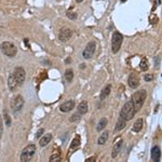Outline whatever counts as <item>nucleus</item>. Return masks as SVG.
<instances>
[{
	"mask_svg": "<svg viewBox=\"0 0 162 162\" xmlns=\"http://www.w3.org/2000/svg\"><path fill=\"white\" fill-rule=\"evenodd\" d=\"M135 114H136V110H135L133 102L132 101H128L123 105L122 109L120 111V117L123 118L124 120H126V121H129V120H131L135 116Z\"/></svg>",
	"mask_w": 162,
	"mask_h": 162,
	"instance_id": "1",
	"label": "nucleus"
},
{
	"mask_svg": "<svg viewBox=\"0 0 162 162\" xmlns=\"http://www.w3.org/2000/svg\"><path fill=\"white\" fill-rule=\"evenodd\" d=\"M146 98H147V92L145 90H141L138 92H135L132 96V102L134 104V107H135V110L138 111L141 108L143 107L144 103H145Z\"/></svg>",
	"mask_w": 162,
	"mask_h": 162,
	"instance_id": "2",
	"label": "nucleus"
},
{
	"mask_svg": "<svg viewBox=\"0 0 162 162\" xmlns=\"http://www.w3.org/2000/svg\"><path fill=\"white\" fill-rule=\"evenodd\" d=\"M123 41V36L120 34L119 31H115L112 34V37H111V51L112 53H118L121 48V44H122Z\"/></svg>",
	"mask_w": 162,
	"mask_h": 162,
	"instance_id": "3",
	"label": "nucleus"
},
{
	"mask_svg": "<svg viewBox=\"0 0 162 162\" xmlns=\"http://www.w3.org/2000/svg\"><path fill=\"white\" fill-rule=\"evenodd\" d=\"M0 49L4 55H7L8 57H14L17 53V49L16 47L13 44L12 42H9V41H4V42L1 43Z\"/></svg>",
	"mask_w": 162,
	"mask_h": 162,
	"instance_id": "4",
	"label": "nucleus"
},
{
	"mask_svg": "<svg viewBox=\"0 0 162 162\" xmlns=\"http://www.w3.org/2000/svg\"><path fill=\"white\" fill-rule=\"evenodd\" d=\"M24 104H25V101H24L23 96L20 95V94H17L15 95L13 98H12V102H11V109L13 111V114L16 115L18 114L24 107Z\"/></svg>",
	"mask_w": 162,
	"mask_h": 162,
	"instance_id": "5",
	"label": "nucleus"
},
{
	"mask_svg": "<svg viewBox=\"0 0 162 162\" xmlns=\"http://www.w3.org/2000/svg\"><path fill=\"white\" fill-rule=\"evenodd\" d=\"M36 146L35 144H30V145L26 146L23 149L22 154H21V161H30L34 158L35 154H36Z\"/></svg>",
	"mask_w": 162,
	"mask_h": 162,
	"instance_id": "6",
	"label": "nucleus"
},
{
	"mask_svg": "<svg viewBox=\"0 0 162 162\" xmlns=\"http://www.w3.org/2000/svg\"><path fill=\"white\" fill-rule=\"evenodd\" d=\"M95 50H96V42L95 41H90L82 52L83 58L84 60H89V58L93 57L94 53H95Z\"/></svg>",
	"mask_w": 162,
	"mask_h": 162,
	"instance_id": "7",
	"label": "nucleus"
},
{
	"mask_svg": "<svg viewBox=\"0 0 162 162\" xmlns=\"http://www.w3.org/2000/svg\"><path fill=\"white\" fill-rule=\"evenodd\" d=\"M13 74V76H14L15 80L17 81V83H18V85H23V83L25 82V77H26V72L25 70H24L23 67H15L14 68V71L12 72Z\"/></svg>",
	"mask_w": 162,
	"mask_h": 162,
	"instance_id": "8",
	"label": "nucleus"
},
{
	"mask_svg": "<svg viewBox=\"0 0 162 162\" xmlns=\"http://www.w3.org/2000/svg\"><path fill=\"white\" fill-rule=\"evenodd\" d=\"M72 36V30L69 28H63L60 31V35H58V39L62 41V42H66L68 41L69 38H71Z\"/></svg>",
	"mask_w": 162,
	"mask_h": 162,
	"instance_id": "9",
	"label": "nucleus"
},
{
	"mask_svg": "<svg viewBox=\"0 0 162 162\" xmlns=\"http://www.w3.org/2000/svg\"><path fill=\"white\" fill-rule=\"evenodd\" d=\"M18 87H20V85H18L17 81L15 80L13 74L9 75V77H8V88H9V90H10L11 92H15Z\"/></svg>",
	"mask_w": 162,
	"mask_h": 162,
	"instance_id": "10",
	"label": "nucleus"
},
{
	"mask_svg": "<svg viewBox=\"0 0 162 162\" xmlns=\"http://www.w3.org/2000/svg\"><path fill=\"white\" fill-rule=\"evenodd\" d=\"M128 83H129V87H130V88L136 89L139 85V78L137 77V75L130 74L129 79H128Z\"/></svg>",
	"mask_w": 162,
	"mask_h": 162,
	"instance_id": "11",
	"label": "nucleus"
},
{
	"mask_svg": "<svg viewBox=\"0 0 162 162\" xmlns=\"http://www.w3.org/2000/svg\"><path fill=\"white\" fill-rule=\"evenodd\" d=\"M75 108V102L72 100L67 101V102L63 103L62 105L60 106V110L62 112H69L70 110H72Z\"/></svg>",
	"mask_w": 162,
	"mask_h": 162,
	"instance_id": "12",
	"label": "nucleus"
},
{
	"mask_svg": "<svg viewBox=\"0 0 162 162\" xmlns=\"http://www.w3.org/2000/svg\"><path fill=\"white\" fill-rule=\"evenodd\" d=\"M150 157L152 161H160L161 159V150H160L159 146H154L151 148V152H150Z\"/></svg>",
	"mask_w": 162,
	"mask_h": 162,
	"instance_id": "13",
	"label": "nucleus"
},
{
	"mask_svg": "<svg viewBox=\"0 0 162 162\" xmlns=\"http://www.w3.org/2000/svg\"><path fill=\"white\" fill-rule=\"evenodd\" d=\"M80 144H81V137H80L79 135H77V136L71 141V144H70V146H69V150L70 151L77 150L78 148L80 147Z\"/></svg>",
	"mask_w": 162,
	"mask_h": 162,
	"instance_id": "14",
	"label": "nucleus"
},
{
	"mask_svg": "<svg viewBox=\"0 0 162 162\" xmlns=\"http://www.w3.org/2000/svg\"><path fill=\"white\" fill-rule=\"evenodd\" d=\"M121 147H122V139H119V141L115 144L114 148H112V152H111V157H112V158H116V157L119 155L120 150H121Z\"/></svg>",
	"mask_w": 162,
	"mask_h": 162,
	"instance_id": "15",
	"label": "nucleus"
},
{
	"mask_svg": "<svg viewBox=\"0 0 162 162\" xmlns=\"http://www.w3.org/2000/svg\"><path fill=\"white\" fill-rule=\"evenodd\" d=\"M51 141H52V134L48 133V134H46V135H43L42 137H40L39 144L41 147H44V146H47L48 144H50Z\"/></svg>",
	"mask_w": 162,
	"mask_h": 162,
	"instance_id": "16",
	"label": "nucleus"
},
{
	"mask_svg": "<svg viewBox=\"0 0 162 162\" xmlns=\"http://www.w3.org/2000/svg\"><path fill=\"white\" fill-rule=\"evenodd\" d=\"M110 92H111V84H107L105 87V88L103 89L102 90V92H101V95H100V98H101V101H104L106 98V97L110 94Z\"/></svg>",
	"mask_w": 162,
	"mask_h": 162,
	"instance_id": "17",
	"label": "nucleus"
},
{
	"mask_svg": "<svg viewBox=\"0 0 162 162\" xmlns=\"http://www.w3.org/2000/svg\"><path fill=\"white\" fill-rule=\"evenodd\" d=\"M87 111H88V103H87V101H82L78 105V114L82 116V115L87 114Z\"/></svg>",
	"mask_w": 162,
	"mask_h": 162,
	"instance_id": "18",
	"label": "nucleus"
},
{
	"mask_svg": "<svg viewBox=\"0 0 162 162\" xmlns=\"http://www.w3.org/2000/svg\"><path fill=\"white\" fill-rule=\"evenodd\" d=\"M125 125H126V120H124L123 118L120 117L119 119H118V121H117V123H116V128H115V130H116L117 132H119L125 128Z\"/></svg>",
	"mask_w": 162,
	"mask_h": 162,
	"instance_id": "19",
	"label": "nucleus"
},
{
	"mask_svg": "<svg viewBox=\"0 0 162 162\" xmlns=\"http://www.w3.org/2000/svg\"><path fill=\"white\" fill-rule=\"evenodd\" d=\"M107 123H108L107 118H105V117H104V118H102V119L100 120V122L97 123V125H96V131H97V132L104 131V129L106 128Z\"/></svg>",
	"mask_w": 162,
	"mask_h": 162,
	"instance_id": "20",
	"label": "nucleus"
},
{
	"mask_svg": "<svg viewBox=\"0 0 162 162\" xmlns=\"http://www.w3.org/2000/svg\"><path fill=\"white\" fill-rule=\"evenodd\" d=\"M133 131L134 132H136V133H138V132L142 131V129H143V119L142 118H138V119L134 122L133 124Z\"/></svg>",
	"mask_w": 162,
	"mask_h": 162,
	"instance_id": "21",
	"label": "nucleus"
},
{
	"mask_svg": "<svg viewBox=\"0 0 162 162\" xmlns=\"http://www.w3.org/2000/svg\"><path fill=\"white\" fill-rule=\"evenodd\" d=\"M108 135H109V133H108L107 131H104V133L101 134V136L97 139V144H98V145H104V144L107 142Z\"/></svg>",
	"mask_w": 162,
	"mask_h": 162,
	"instance_id": "22",
	"label": "nucleus"
},
{
	"mask_svg": "<svg viewBox=\"0 0 162 162\" xmlns=\"http://www.w3.org/2000/svg\"><path fill=\"white\" fill-rule=\"evenodd\" d=\"M65 80L67 81V82H71L72 81V79H74V71H72V69H67V70L65 71Z\"/></svg>",
	"mask_w": 162,
	"mask_h": 162,
	"instance_id": "23",
	"label": "nucleus"
},
{
	"mask_svg": "<svg viewBox=\"0 0 162 162\" xmlns=\"http://www.w3.org/2000/svg\"><path fill=\"white\" fill-rule=\"evenodd\" d=\"M139 67H141V70H143V71H146L148 68H149V64H148L147 60H146L145 57H143L142 58L141 64H139Z\"/></svg>",
	"mask_w": 162,
	"mask_h": 162,
	"instance_id": "24",
	"label": "nucleus"
},
{
	"mask_svg": "<svg viewBox=\"0 0 162 162\" xmlns=\"http://www.w3.org/2000/svg\"><path fill=\"white\" fill-rule=\"evenodd\" d=\"M61 159H62V156H61V154H58V152H56V154L52 155L51 157H50V161L51 162H55V161H61Z\"/></svg>",
	"mask_w": 162,
	"mask_h": 162,
	"instance_id": "25",
	"label": "nucleus"
},
{
	"mask_svg": "<svg viewBox=\"0 0 162 162\" xmlns=\"http://www.w3.org/2000/svg\"><path fill=\"white\" fill-rule=\"evenodd\" d=\"M80 119H81V115L77 112V114L72 115V116L69 118V121H70V122H77V121H79Z\"/></svg>",
	"mask_w": 162,
	"mask_h": 162,
	"instance_id": "26",
	"label": "nucleus"
},
{
	"mask_svg": "<svg viewBox=\"0 0 162 162\" xmlns=\"http://www.w3.org/2000/svg\"><path fill=\"white\" fill-rule=\"evenodd\" d=\"M66 15H67V17L68 18H70V20H76V17H77V14L75 13V12H67L66 13Z\"/></svg>",
	"mask_w": 162,
	"mask_h": 162,
	"instance_id": "27",
	"label": "nucleus"
},
{
	"mask_svg": "<svg viewBox=\"0 0 162 162\" xmlns=\"http://www.w3.org/2000/svg\"><path fill=\"white\" fill-rule=\"evenodd\" d=\"M4 119H6V124L8 125V126H10V125H11V118L8 116L7 111H4Z\"/></svg>",
	"mask_w": 162,
	"mask_h": 162,
	"instance_id": "28",
	"label": "nucleus"
},
{
	"mask_svg": "<svg viewBox=\"0 0 162 162\" xmlns=\"http://www.w3.org/2000/svg\"><path fill=\"white\" fill-rule=\"evenodd\" d=\"M2 133H3V123H2V118L0 116V139L2 137Z\"/></svg>",
	"mask_w": 162,
	"mask_h": 162,
	"instance_id": "29",
	"label": "nucleus"
},
{
	"mask_svg": "<svg viewBox=\"0 0 162 162\" xmlns=\"http://www.w3.org/2000/svg\"><path fill=\"white\" fill-rule=\"evenodd\" d=\"M43 133H44V129H40L39 131L37 132V134H36V137H37V138H40V137L42 136Z\"/></svg>",
	"mask_w": 162,
	"mask_h": 162,
	"instance_id": "30",
	"label": "nucleus"
},
{
	"mask_svg": "<svg viewBox=\"0 0 162 162\" xmlns=\"http://www.w3.org/2000/svg\"><path fill=\"white\" fill-rule=\"evenodd\" d=\"M144 79H145V81H151V80L154 79V76L152 75H145Z\"/></svg>",
	"mask_w": 162,
	"mask_h": 162,
	"instance_id": "31",
	"label": "nucleus"
},
{
	"mask_svg": "<svg viewBox=\"0 0 162 162\" xmlns=\"http://www.w3.org/2000/svg\"><path fill=\"white\" fill-rule=\"evenodd\" d=\"M93 161H95V157H91V158L87 159V162H93Z\"/></svg>",
	"mask_w": 162,
	"mask_h": 162,
	"instance_id": "32",
	"label": "nucleus"
},
{
	"mask_svg": "<svg viewBox=\"0 0 162 162\" xmlns=\"http://www.w3.org/2000/svg\"><path fill=\"white\" fill-rule=\"evenodd\" d=\"M24 42H25V44H27V47L29 48V43H28V39H24Z\"/></svg>",
	"mask_w": 162,
	"mask_h": 162,
	"instance_id": "33",
	"label": "nucleus"
},
{
	"mask_svg": "<svg viewBox=\"0 0 162 162\" xmlns=\"http://www.w3.org/2000/svg\"><path fill=\"white\" fill-rule=\"evenodd\" d=\"M71 62V60H70V58H66V61H65V63H66V64H69V63H70Z\"/></svg>",
	"mask_w": 162,
	"mask_h": 162,
	"instance_id": "34",
	"label": "nucleus"
},
{
	"mask_svg": "<svg viewBox=\"0 0 162 162\" xmlns=\"http://www.w3.org/2000/svg\"><path fill=\"white\" fill-rule=\"evenodd\" d=\"M76 1H77L78 3H80V2H82V1H84V0H76Z\"/></svg>",
	"mask_w": 162,
	"mask_h": 162,
	"instance_id": "35",
	"label": "nucleus"
},
{
	"mask_svg": "<svg viewBox=\"0 0 162 162\" xmlns=\"http://www.w3.org/2000/svg\"><path fill=\"white\" fill-rule=\"evenodd\" d=\"M84 64H81V66H80V68H84Z\"/></svg>",
	"mask_w": 162,
	"mask_h": 162,
	"instance_id": "36",
	"label": "nucleus"
},
{
	"mask_svg": "<svg viewBox=\"0 0 162 162\" xmlns=\"http://www.w3.org/2000/svg\"><path fill=\"white\" fill-rule=\"evenodd\" d=\"M125 1H126V0H121V2H125Z\"/></svg>",
	"mask_w": 162,
	"mask_h": 162,
	"instance_id": "37",
	"label": "nucleus"
}]
</instances>
